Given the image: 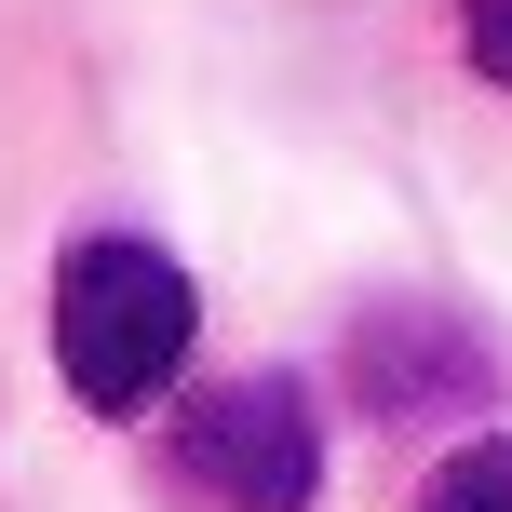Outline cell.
Segmentation results:
<instances>
[{
	"instance_id": "obj_1",
	"label": "cell",
	"mask_w": 512,
	"mask_h": 512,
	"mask_svg": "<svg viewBox=\"0 0 512 512\" xmlns=\"http://www.w3.org/2000/svg\"><path fill=\"white\" fill-rule=\"evenodd\" d=\"M189 324H203V310H189V270L162 243H122V230L68 243V270H54V378L95 418L162 405L176 364H189Z\"/></svg>"
},
{
	"instance_id": "obj_2",
	"label": "cell",
	"mask_w": 512,
	"mask_h": 512,
	"mask_svg": "<svg viewBox=\"0 0 512 512\" xmlns=\"http://www.w3.org/2000/svg\"><path fill=\"white\" fill-rule=\"evenodd\" d=\"M176 459H189V486L230 499V512H310V486H324V418H310L297 378H230V391L189 405Z\"/></svg>"
},
{
	"instance_id": "obj_3",
	"label": "cell",
	"mask_w": 512,
	"mask_h": 512,
	"mask_svg": "<svg viewBox=\"0 0 512 512\" xmlns=\"http://www.w3.org/2000/svg\"><path fill=\"white\" fill-rule=\"evenodd\" d=\"M351 378H364V405H472L486 391V351H472L445 310H378V324L351 337Z\"/></svg>"
},
{
	"instance_id": "obj_4",
	"label": "cell",
	"mask_w": 512,
	"mask_h": 512,
	"mask_svg": "<svg viewBox=\"0 0 512 512\" xmlns=\"http://www.w3.org/2000/svg\"><path fill=\"white\" fill-rule=\"evenodd\" d=\"M432 512H512V432H486V445H459V459L432 472Z\"/></svg>"
},
{
	"instance_id": "obj_5",
	"label": "cell",
	"mask_w": 512,
	"mask_h": 512,
	"mask_svg": "<svg viewBox=\"0 0 512 512\" xmlns=\"http://www.w3.org/2000/svg\"><path fill=\"white\" fill-rule=\"evenodd\" d=\"M459 41H472V68L512 95V0H459Z\"/></svg>"
}]
</instances>
